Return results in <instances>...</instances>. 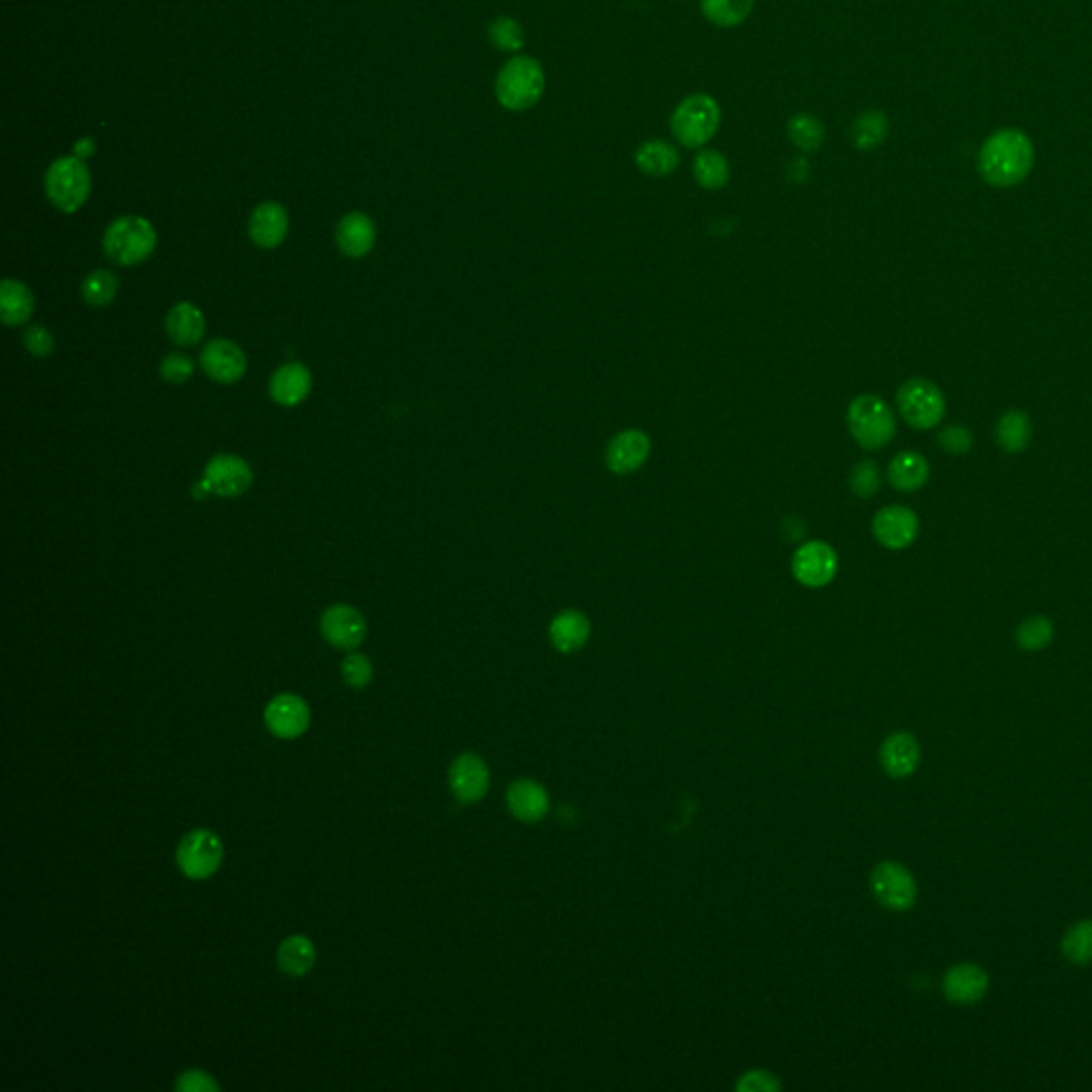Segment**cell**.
Listing matches in <instances>:
<instances>
[{"label":"cell","instance_id":"cell-19","mask_svg":"<svg viewBox=\"0 0 1092 1092\" xmlns=\"http://www.w3.org/2000/svg\"><path fill=\"white\" fill-rule=\"evenodd\" d=\"M335 239H337L339 251L346 257L360 259V257H366L376 244V224L370 216L360 214V211H352V214L344 216L341 222L337 224Z\"/></svg>","mask_w":1092,"mask_h":1092},{"label":"cell","instance_id":"cell-33","mask_svg":"<svg viewBox=\"0 0 1092 1092\" xmlns=\"http://www.w3.org/2000/svg\"><path fill=\"white\" fill-rule=\"evenodd\" d=\"M788 137L804 154H813L823 146L826 127L815 113L800 111L788 119Z\"/></svg>","mask_w":1092,"mask_h":1092},{"label":"cell","instance_id":"cell-39","mask_svg":"<svg viewBox=\"0 0 1092 1092\" xmlns=\"http://www.w3.org/2000/svg\"><path fill=\"white\" fill-rule=\"evenodd\" d=\"M882 487V474L880 467L873 461H863L854 467L852 476H849V489L854 496L869 500L873 498Z\"/></svg>","mask_w":1092,"mask_h":1092},{"label":"cell","instance_id":"cell-20","mask_svg":"<svg viewBox=\"0 0 1092 1092\" xmlns=\"http://www.w3.org/2000/svg\"><path fill=\"white\" fill-rule=\"evenodd\" d=\"M251 239L259 248L274 251L286 239L289 214L280 203H263L251 216Z\"/></svg>","mask_w":1092,"mask_h":1092},{"label":"cell","instance_id":"cell-15","mask_svg":"<svg viewBox=\"0 0 1092 1092\" xmlns=\"http://www.w3.org/2000/svg\"><path fill=\"white\" fill-rule=\"evenodd\" d=\"M873 534L890 551L907 549L920 534V519L911 508L886 506L873 519Z\"/></svg>","mask_w":1092,"mask_h":1092},{"label":"cell","instance_id":"cell-7","mask_svg":"<svg viewBox=\"0 0 1092 1092\" xmlns=\"http://www.w3.org/2000/svg\"><path fill=\"white\" fill-rule=\"evenodd\" d=\"M901 417L913 429H932L945 417V397L939 387L926 378L907 381L896 393Z\"/></svg>","mask_w":1092,"mask_h":1092},{"label":"cell","instance_id":"cell-8","mask_svg":"<svg viewBox=\"0 0 1092 1092\" xmlns=\"http://www.w3.org/2000/svg\"><path fill=\"white\" fill-rule=\"evenodd\" d=\"M222 840L216 832L197 828L188 832L178 847V867L188 880H207L222 865Z\"/></svg>","mask_w":1092,"mask_h":1092},{"label":"cell","instance_id":"cell-4","mask_svg":"<svg viewBox=\"0 0 1092 1092\" xmlns=\"http://www.w3.org/2000/svg\"><path fill=\"white\" fill-rule=\"evenodd\" d=\"M156 230L142 216H123L113 220L103 237L105 255L125 267L144 263L156 248Z\"/></svg>","mask_w":1092,"mask_h":1092},{"label":"cell","instance_id":"cell-46","mask_svg":"<svg viewBox=\"0 0 1092 1092\" xmlns=\"http://www.w3.org/2000/svg\"><path fill=\"white\" fill-rule=\"evenodd\" d=\"M94 150H96V146H94V142H92L90 137H84L81 142H77V144H75V154H77L79 159H84V156H86V159H88V156H92V154H94Z\"/></svg>","mask_w":1092,"mask_h":1092},{"label":"cell","instance_id":"cell-31","mask_svg":"<svg viewBox=\"0 0 1092 1092\" xmlns=\"http://www.w3.org/2000/svg\"><path fill=\"white\" fill-rule=\"evenodd\" d=\"M316 962V947L303 934L286 937L278 947V964L291 978H301Z\"/></svg>","mask_w":1092,"mask_h":1092},{"label":"cell","instance_id":"cell-9","mask_svg":"<svg viewBox=\"0 0 1092 1092\" xmlns=\"http://www.w3.org/2000/svg\"><path fill=\"white\" fill-rule=\"evenodd\" d=\"M871 890L875 899L892 911H907L918 901V884L907 867L899 863H882L871 875Z\"/></svg>","mask_w":1092,"mask_h":1092},{"label":"cell","instance_id":"cell-27","mask_svg":"<svg viewBox=\"0 0 1092 1092\" xmlns=\"http://www.w3.org/2000/svg\"><path fill=\"white\" fill-rule=\"evenodd\" d=\"M167 335L178 346H195L205 335V316L203 312L188 301L178 303L167 314Z\"/></svg>","mask_w":1092,"mask_h":1092},{"label":"cell","instance_id":"cell-23","mask_svg":"<svg viewBox=\"0 0 1092 1092\" xmlns=\"http://www.w3.org/2000/svg\"><path fill=\"white\" fill-rule=\"evenodd\" d=\"M928 476H930V465H928L926 457H922L915 450L899 452L888 465L890 484L896 492H903V494H913V492L922 489L928 482Z\"/></svg>","mask_w":1092,"mask_h":1092},{"label":"cell","instance_id":"cell-11","mask_svg":"<svg viewBox=\"0 0 1092 1092\" xmlns=\"http://www.w3.org/2000/svg\"><path fill=\"white\" fill-rule=\"evenodd\" d=\"M838 570L836 551L821 540H813L802 544L792 559V572L798 582L804 587L817 589L832 582Z\"/></svg>","mask_w":1092,"mask_h":1092},{"label":"cell","instance_id":"cell-32","mask_svg":"<svg viewBox=\"0 0 1092 1092\" xmlns=\"http://www.w3.org/2000/svg\"><path fill=\"white\" fill-rule=\"evenodd\" d=\"M756 0H700V12L706 22L719 29H737L754 12Z\"/></svg>","mask_w":1092,"mask_h":1092},{"label":"cell","instance_id":"cell-17","mask_svg":"<svg viewBox=\"0 0 1092 1092\" xmlns=\"http://www.w3.org/2000/svg\"><path fill=\"white\" fill-rule=\"evenodd\" d=\"M988 974L974 962L951 966L943 978V995L954 1005H974L982 1001L988 993Z\"/></svg>","mask_w":1092,"mask_h":1092},{"label":"cell","instance_id":"cell-26","mask_svg":"<svg viewBox=\"0 0 1092 1092\" xmlns=\"http://www.w3.org/2000/svg\"><path fill=\"white\" fill-rule=\"evenodd\" d=\"M636 167L649 178H666L681 165L679 150L664 140H647L634 152Z\"/></svg>","mask_w":1092,"mask_h":1092},{"label":"cell","instance_id":"cell-10","mask_svg":"<svg viewBox=\"0 0 1092 1092\" xmlns=\"http://www.w3.org/2000/svg\"><path fill=\"white\" fill-rule=\"evenodd\" d=\"M253 467L235 455H216L205 465L203 484L209 496L237 498L246 494L253 484Z\"/></svg>","mask_w":1092,"mask_h":1092},{"label":"cell","instance_id":"cell-22","mask_svg":"<svg viewBox=\"0 0 1092 1092\" xmlns=\"http://www.w3.org/2000/svg\"><path fill=\"white\" fill-rule=\"evenodd\" d=\"M312 391V374L303 363H284L270 383L274 402L284 408L299 406Z\"/></svg>","mask_w":1092,"mask_h":1092},{"label":"cell","instance_id":"cell-14","mask_svg":"<svg viewBox=\"0 0 1092 1092\" xmlns=\"http://www.w3.org/2000/svg\"><path fill=\"white\" fill-rule=\"evenodd\" d=\"M651 455V440L641 429H626L619 431L609 446H606V467L613 474L628 476L638 471Z\"/></svg>","mask_w":1092,"mask_h":1092},{"label":"cell","instance_id":"cell-30","mask_svg":"<svg viewBox=\"0 0 1092 1092\" xmlns=\"http://www.w3.org/2000/svg\"><path fill=\"white\" fill-rule=\"evenodd\" d=\"M995 436H997V444L1007 455L1022 452L1031 444V438H1033V425H1031L1029 414L1022 410H1007L1005 414H1001Z\"/></svg>","mask_w":1092,"mask_h":1092},{"label":"cell","instance_id":"cell-45","mask_svg":"<svg viewBox=\"0 0 1092 1092\" xmlns=\"http://www.w3.org/2000/svg\"><path fill=\"white\" fill-rule=\"evenodd\" d=\"M739 1088L741 1090H777L779 1081L771 1073L752 1071V1073H745V1077H741Z\"/></svg>","mask_w":1092,"mask_h":1092},{"label":"cell","instance_id":"cell-42","mask_svg":"<svg viewBox=\"0 0 1092 1092\" xmlns=\"http://www.w3.org/2000/svg\"><path fill=\"white\" fill-rule=\"evenodd\" d=\"M937 444L947 455H966L970 450V446H974V433H970L968 427H964V425H949L939 431Z\"/></svg>","mask_w":1092,"mask_h":1092},{"label":"cell","instance_id":"cell-24","mask_svg":"<svg viewBox=\"0 0 1092 1092\" xmlns=\"http://www.w3.org/2000/svg\"><path fill=\"white\" fill-rule=\"evenodd\" d=\"M591 634V624L580 611H561L549 628L553 647L561 653H574L585 647Z\"/></svg>","mask_w":1092,"mask_h":1092},{"label":"cell","instance_id":"cell-28","mask_svg":"<svg viewBox=\"0 0 1092 1092\" xmlns=\"http://www.w3.org/2000/svg\"><path fill=\"white\" fill-rule=\"evenodd\" d=\"M0 312H3V322L10 327L29 322L35 312L33 291L24 282L7 278L0 286Z\"/></svg>","mask_w":1092,"mask_h":1092},{"label":"cell","instance_id":"cell-12","mask_svg":"<svg viewBox=\"0 0 1092 1092\" xmlns=\"http://www.w3.org/2000/svg\"><path fill=\"white\" fill-rule=\"evenodd\" d=\"M201 368L211 381L220 385H233L244 378L248 358L235 341L211 339L201 352Z\"/></svg>","mask_w":1092,"mask_h":1092},{"label":"cell","instance_id":"cell-43","mask_svg":"<svg viewBox=\"0 0 1092 1092\" xmlns=\"http://www.w3.org/2000/svg\"><path fill=\"white\" fill-rule=\"evenodd\" d=\"M175 1090L178 1092H218L220 1086L209 1073L192 1069V1071H184L175 1079Z\"/></svg>","mask_w":1092,"mask_h":1092},{"label":"cell","instance_id":"cell-18","mask_svg":"<svg viewBox=\"0 0 1092 1092\" xmlns=\"http://www.w3.org/2000/svg\"><path fill=\"white\" fill-rule=\"evenodd\" d=\"M448 783L459 802H478L489 790V769L476 754H463L450 764Z\"/></svg>","mask_w":1092,"mask_h":1092},{"label":"cell","instance_id":"cell-44","mask_svg":"<svg viewBox=\"0 0 1092 1092\" xmlns=\"http://www.w3.org/2000/svg\"><path fill=\"white\" fill-rule=\"evenodd\" d=\"M24 346L33 356H48L54 352L56 341H54V335L45 327L35 325L24 333Z\"/></svg>","mask_w":1092,"mask_h":1092},{"label":"cell","instance_id":"cell-41","mask_svg":"<svg viewBox=\"0 0 1092 1092\" xmlns=\"http://www.w3.org/2000/svg\"><path fill=\"white\" fill-rule=\"evenodd\" d=\"M161 374L171 385H184L195 374V363L182 352H171L161 363Z\"/></svg>","mask_w":1092,"mask_h":1092},{"label":"cell","instance_id":"cell-6","mask_svg":"<svg viewBox=\"0 0 1092 1092\" xmlns=\"http://www.w3.org/2000/svg\"><path fill=\"white\" fill-rule=\"evenodd\" d=\"M90 188V171L79 156H62L45 173L48 199L64 214L77 211L88 201Z\"/></svg>","mask_w":1092,"mask_h":1092},{"label":"cell","instance_id":"cell-29","mask_svg":"<svg viewBox=\"0 0 1092 1092\" xmlns=\"http://www.w3.org/2000/svg\"><path fill=\"white\" fill-rule=\"evenodd\" d=\"M888 133H890L888 115L880 109H867L854 119L852 144L860 152H873L886 142Z\"/></svg>","mask_w":1092,"mask_h":1092},{"label":"cell","instance_id":"cell-38","mask_svg":"<svg viewBox=\"0 0 1092 1092\" xmlns=\"http://www.w3.org/2000/svg\"><path fill=\"white\" fill-rule=\"evenodd\" d=\"M117 295V278L107 270L92 272L81 284V297L94 308L109 306Z\"/></svg>","mask_w":1092,"mask_h":1092},{"label":"cell","instance_id":"cell-36","mask_svg":"<svg viewBox=\"0 0 1092 1092\" xmlns=\"http://www.w3.org/2000/svg\"><path fill=\"white\" fill-rule=\"evenodd\" d=\"M1054 638V624L1043 615H1033L1024 619L1016 630V643L1024 651H1041Z\"/></svg>","mask_w":1092,"mask_h":1092},{"label":"cell","instance_id":"cell-16","mask_svg":"<svg viewBox=\"0 0 1092 1092\" xmlns=\"http://www.w3.org/2000/svg\"><path fill=\"white\" fill-rule=\"evenodd\" d=\"M265 723L278 739H297L310 725V708L303 698L295 693L276 696L265 708Z\"/></svg>","mask_w":1092,"mask_h":1092},{"label":"cell","instance_id":"cell-34","mask_svg":"<svg viewBox=\"0 0 1092 1092\" xmlns=\"http://www.w3.org/2000/svg\"><path fill=\"white\" fill-rule=\"evenodd\" d=\"M693 178L704 190H721L730 180V163L719 150H700L693 159Z\"/></svg>","mask_w":1092,"mask_h":1092},{"label":"cell","instance_id":"cell-35","mask_svg":"<svg viewBox=\"0 0 1092 1092\" xmlns=\"http://www.w3.org/2000/svg\"><path fill=\"white\" fill-rule=\"evenodd\" d=\"M1060 949H1062V956L1071 962V964H1090L1092 962V920H1081L1077 924H1073L1062 941H1060Z\"/></svg>","mask_w":1092,"mask_h":1092},{"label":"cell","instance_id":"cell-21","mask_svg":"<svg viewBox=\"0 0 1092 1092\" xmlns=\"http://www.w3.org/2000/svg\"><path fill=\"white\" fill-rule=\"evenodd\" d=\"M880 758H882L884 771L890 777H894V779L909 777L915 773V769L920 766V760H922L920 743L909 733H894L884 741Z\"/></svg>","mask_w":1092,"mask_h":1092},{"label":"cell","instance_id":"cell-2","mask_svg":"<svg viewBox=\"0 0 1092 1092\" xmlns=\"http://www.w3.org/2000/svg\"><path fill=\"white\" fill-rule=\"evenodd\" d=\"M547 90L542 64L532 56H513L498 73L496 96L508 111H528L536 107Z\"/></svg>","mask_w":1092,"mask_h":1092},{"label":"cell","instance_id":"cell-13","mask_svg":"<svg viewBox=\"0 0 1092 1092\" xmlns=\"http://www.w3.org/2000/svg\"><path fill=\"white\" fill-rule=\"evenodd\" d=\"M320 632L327 643L337 649H354L368 634V624L356 609L348 604H335L320 617Z\"/></svg>","mask_w":1092,"mask_h":1092},{"label":"cell","instance_id":"cell-3","mask_svg":"<svg viewBox=\"0 0 1092 1092\" xmlns=\"http://www.w3.org/2000/svg\"><path fill=\"white\" fill-rule=\"evenodd\" d=\"M721 107L710 94L685 96L670 115V131L685 148H704L719 131Z\"/></svg>","mask_w":1092,"mask_h":1092},{"label":"cell","instance_id":"cell-37","mask_svg":"<svg viewBox=\"0 0 1092 1092\" xmlns=\"http://www.w3.org/2000/svg\"><path fill=\"white\" fill-rule=\"evenodd\" d=\"M489 41L500 52L517 54L525 45V31L519 20L511 16H500L489 24Z\"/></svg>","mask_w":1092,"mask_h":1092},{"label":"cell","instance_id":"cell-40","mask_svg":"<svg viewBox=\"0 0 1092 1092\" xmlns=\"http://www.w3.org/2000/svg\"><path fill=\"white\" fill-rule=\"evenodd\" d=\"M341 674L346 679V683L354 689H363L368 687L372 677H374V668H372V662L360 655V653H350L344 664H341Z\"/></svg>","mask_w":1092,"mask_h":1092},{"label":"cell","instance_id":"cell-1","mask_svg":"<svg viewBox=\"0 0 1092 1092\" xmlns=\"http://www.w3.org/2000/svg\"><path fill=\"white\" fill-rule=\"evenodd\" d=\"M1035 165V148L1026 133L1001 129L980 150V173L997 188H1012L1024 182Z\"/></svg>","mask_w":1092,"mask_h":1092},{"label":"cell","instance_id":"cell-25","mask_svg":"<svg viewBox=\"0 0 1092 1092\" xmlns=\"http://www.w3.org/2000/svg\"><path fill=\"white\" fill-rule=\"evenodd\" d=\"M508 809L521 821H538L549 811V794L547 790L530 779L515 781L508 790Z\"/></svg>","mask_w":1092,"mask_h":1092},{"label":"cell","instance_id":"cell-5","mask_svg":"<svg viewBox=\"0 0 1092 1092\" xmlns=\"http://www.w3.org/2000/svg\"><path fill=\"white\" fill-rule=\"evenodd\" d=\"M847 425L854 440L867 450L884 448L896 433L894 412L877 395H860L849 404Z\"/></svg>","mask_w":1092,"mask_h":1092}]
</instances>
